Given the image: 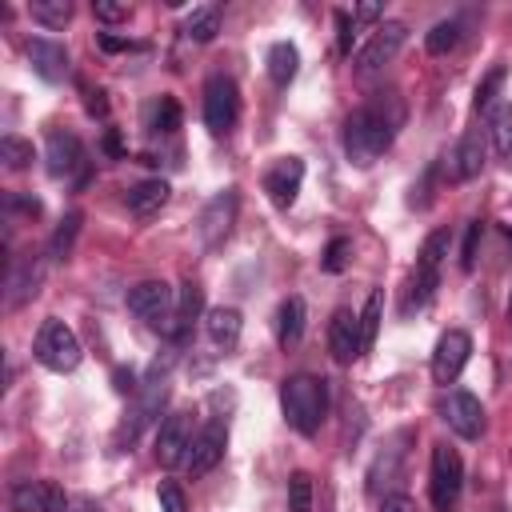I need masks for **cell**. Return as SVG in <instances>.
Masks as SVG:
<instances>
[{
	"mask_svg": "<svg viewBox=\"0 0 512 512\" xmlns=\"http://www.w3.org/2000/svg\"><path fill=\"white\" fill-rule=\"evenodd\" d=\"M480 220H472L468 224V232H464V248H460V268L464 272H472V264H476V244H480Z\"/></svg>",
	"mask_w": 512,
	"mask_h": 512,
	"instance_id": "cell-38",
	"label": "cell"
},
{
	"mask_svg": "<svg viewBox=\"0 0 512 512\" xmlns=\"http://www.w3.org/2000/svg\"><path fill=\"white\" fill-rule=\"evenodd\" d=\"M192 416L188 412H168L156 428V464L160 468H180L192 448Z\"/></svg>",
	"mask_w": 512,
	"mask_h": 512,
	"instance_id": "cell-9",
	"label": "cell"
},
{
	"mask_svg": "<svg viewBox=\"0 0 512 512\" xmlns=\"http://www.w3.org/2000/svg\"><path fill=\"white\" fill-rule=\"evenodd\" d=\"M300 336H304V300L288 296L280 304V312H276V340L284 348H292V344H300Z\"/></svg>",
	"mask_w": 512,
	"mask_h": 512,
	"instance_id": "cell-23",
	"label": "cell"
},
{
	"mask_svg": "<svg viewBox=\"0 0 512 512\" xmlns=\"http://www.w3.org/2000/svg\"><path fill=\"white\" fill-rule=\"evenodd\" d=\"M404 120V108L392 92L372 96L368 104H360L348 120H344V156L356 168H372L396 140V128Z\"/></svg>",
	"mask_w": 512,
	"mask_h": 512,
	"instance_id": "cell-1",
	"label": "cell"
},
{
	"mask_svg": "<svg viewBox=\"0 0 512 512\" xmlns=\"http://www.w3.org/2000/svg\"><path fill=\"white\" fill-rule=\"evenodd\" d=\"M232 220H236V188H224V192H216V196L204 204V212H200V240H204V244H220V240L228 236Z\"/></svg>",
	"mask_w": 512,
	"mask_h": 512,
	"instance_id": "cell-15",
	"label": "cell"
},
{
	"mask_svg": "<svg viewBox=\"0 0 512 512\" xmlns=\"http://www.w3.org/2000/svg\"><path fill=\"white\" fill-rule=\"evenodd\" d=\"M28 16L44 28H64L72 20V4L68 0H32L28 4Z\"/></svg>",
	"mask_w": 512,
	"mask_h": 512,
	"instance_id": "cell-26",
	"label": "cell"
},
{
	"mask_svg": "<svg viewBox=\"0 0 512 512\" xmlns=\"http://www.w3.org/2000/svg\"><path fill=\"white\" fill-rule=\"evenodd\" d=\"M468 356H472V336H468L464 328L440 332V340H436V348H432V380H436V384H452V380L464 372Z\"/></svg>",
	"mask_w": 512,
	"mask_h": 512,
	"instance_id": "cell-10",
	"label": "cell"
},
{
	"mask_svg": "<svg viewBox=\"0 0 512 512\" xmlns=\"http://www.w3.org/2000/svg\"><path fill=\"white\" fill-rule=\"evenodd\" d=\"M336 28H340V36H336V40H340V52H348V48H352V36H356V32H352V16H348V12H336Z\"/></svg>",
	"mask_w": 512,
	"mask_h": 512,
	"instance_id": "cell-43",
	"label": "cell"
},
{
	"mask_svg": "<svg viewBox=\"0 0 512 512\" xmlns=\"http://www.w3.org/2000/svg\"><path fill=\"white\" fill-rule=\"evenodd\" d=\"M280 408H284V420L300 436H316L324 416H328V384L320 376L296 372L280 384Z\"/></svg>",
	"mask_w": 512,
	"mask_h": 512,
	"instance_id": "cell-2",
	"label": "cell"
},
{
	"mask_svg": "<svg viewBox=\"0 0 512 512\" xmlns=\"http://www.w3.org/2000/svg\"><path fill=\"white\" fill-rule=\"evenodd\" d=\"M300 180H304V160L300 156H280L268 172H264V192L276 208H292L296 204V192H300Z\"/></svg>",
	"mask_w": 512,
	"mask_h": 512,
	"instance_id": "cell-13",
	"label": "cell"
},
{
	"mask_svg": "<svg viewBox=\"0 0 512 512\" xmlns=\"http://www.w3.org/2000/svg\"><path fill=\"white\" fill-rule=\"evenodd\" d=\"M288 512H312V476L308 472L288 476Z\"/></svg>",
	"mask_w": 512,
	"mask_h": 512,
	"instance_id": "cell-34",
	"label": "cell"
},
{
	"mask_svg": "<svg viewBox=\"0 0 512 512\" xmlns=\"http://www.w3.org/2000/svg\"><path fill=\"white\" fill-rule=\"evenodd\" d=\"M8 504L12 512H64L68 496L52 480H16L8 488Z\"/></svg>",
	"mask_w": 512,
	"mask_h": 512,
	"instance_id": "cell-11",
	"label": "cell"
},
{
	"mask_svg": "<svg viewBox=\"0 0 512 512\" xmlns=\"http://www.w3.org/2000/svg\"><path fill=\"white\" fill-rule=\"evenodd\" d=\"M168 204V184L164 180H140L128 188V208L132 216H156Z\"/></svg>",
	"mask_w": 512,
	"mask_h": 512,
	"instance_id": "cell-21",
	"label": "cell"
},
{
	"mask_svg": "<svg viewBox=\"0 0 512 512\" xmlns=\"http://www.w3.org/2000/svg\"><path fill=\"white\" fill-rule=\"evenodd\" d=\"M32 356L48 372H72L80 364V340L64 320H44L36 340H32Z\"/></svg>",
	"mask_w": 512,
	"mask_h": 512,
	"instance_id": "cell-5",
	"label": "cell"
},
{
	"mask_svg": "<svg viewBox=\"0 0 512 512\" xmlns=\"http://www.w3.org/2000/svg\"><path fill=\"white\" fill-rule=\"evenodd\" d=\"M200 308H204L200 288H196V284H184V288L176 292V336H184V332L192 328V320L200 316Z\"/></svg>",
	"mask_w": 512,
	"mask_h": 512,
	"instance_id": "cell-27",
	"label": "cell"
},
{
	"mask_svg": "<svg viewBox=\"0 0 512 512\" xmlns=\"http://www.w3.org/2000/svg\"><path fill=\"white\" fill-rule=\"evenodd\" d=\"M216 32H220V8H216V4L192 8V16L184 20V36L196 40V44H208Z\"/></svg>",
	"mask_w": 512,
	"mask_h": 512,
	"instance_id": "cell-25",
	"label": "cell"
},
{
	"mask_svg": "<svg viewBox=\"0 0 512 512\" xmlns=\"http://www.w3.org/2000/svg\"><path fill=\"white\" fill-rule=\"evenodd\" d=\"M464 488V464L460 452L448 444H432V464H428V496L436 512H452Z\"/></svg>",
	"mask_w": 512,
	"mask_h": 512,
	"instance_id": "cell-4",
	"label": "cell"
},
{
	"mask_svg": "<svg viewBox=\"0 0 512 512\" xmlns=\"http://www.w3.org/2000/svg\"><path fill=\"white\" fill-rule=\"evenodd\" d=\"M488 132H492L496 152H500V156H508V152H512V104H492Z\"/></svg>",
	"mask_w": 512,
	"mask_h": 512,
	"instance_id": "cell-29",
	"label": "cell"
},
{
	"mask_svg": "<svg viewBox=\"0 0 512 512\" xmlns=\"http://www.w3.org/2000/svg\"><path fill=\"white\" fill-rule=\"evenodd\" d=\"M404 40H408V28H404L400 20H384V24L372 32V40L356 52V76H376L384 64L396 60V52L404 48Z\"/></svg>",
	"mask_w": 512,
	"mask_h": 512,
	"instance_id": "cell-8",
	"label": "cell"
},
{
	"mask_svg": "<svg viewBox=\"0 0 512 512\" xmlns=\"http://www.w3.org/2000/svg\"><path fill=\"white\" fill-rule=\"evenodd\" d=\"M348 260H352V240L336 236V240L324 248V260H320V268L336 276V272H344V268H348Z\"/></svg>",
	"mask_w": 512,
	"mask_h": 512,
	"instance_id": "cell-35",
	"label": "cell"
},
{
	"mask_svg": "<svg viewBox=\"0 0 512 512\" xmlns=\"http://www.w3.org/2000/svg\"><path fill=\"white\" fill-rule=\"evenodd\" d=\"M44 168L56 180H68L72 172L84 168V144L72 132H48V148H44Z\"/></svg>",
	"mask_w": 512,
	"mask_h": 512,
	"instance_id": "cell-14",
	"label": "cell"
},
{
	"mask_svg": "<svg viewBox=\"0 0 512 512\" xmlns=\"http://www.w3.org/2000/svg\"><path fill=\"white\" fill-rule=\"evenodd\" d=\"M28 64H32V72H36L40 80H48V84H56V80L68 76V52H64V44H56V40H48V36L28 40Z\"/></svg>",
	"mask_w": 512,
	"mask_h": 512,
	"instance_id": "cell-18",
	"label": "cell"
},
{
	"mask_svg": "<svg viewBox=\"0 0 512 512\" xmlns=\"http://www.w3.org/2000/svg\"><path fill=\"white\" fill-rule=\"evenodd\" d=\"M40 276H44V268H40V264H32V260L12 264V272H8V308H20L28 296H36Z\"/></svg>",
	"mask_w": 512,
	"mask_h": 512,
	"instance_id": "cell-22",
	"label": "cell"
},
{
	"mask_svg": "<svg viewBox=\"0 0 512 512\" xmlns=\"http://www.w3.org/2000/svg\"><path fill=\"white\" fill-rule=\"evenodd\" d=\"M80 212H68L60 224H56V232H52V244H48V252H52V260H64L68 252H72V240H76V232H80Z\"/></svg>",
	"mask_w": 512,
	"mask_h": 512,
	"instance_id": "cell-32",
	"label": "cell"
},
{
	"mask_svg": "<svg viewBox=\"0 0 512 512\" xmlns=\"http://www.w3.org/2000/svg\"><path fill=\"white\" fill-rule=\"evenodd\" d=\"M148 128L160 132V136L176 132V128H180V104H176L172 96H160V100L148 108Z\"/></svg>",
	"mask_w": 512,
	"mask_h": 512,
	"instance_id": "cell-30",
	"label": "cell"
},
{
	"mask_svg": "<svg viewBox=\"0 0 512 512\" xmlns=\"http://www.w3.org/2000/svg\"><path fill=\"white\" fill-rule=\"evenodd\" d=\"M128 312L140 316L144 324L176 336V288H168L164 280H144V284L128 288Z\"/></svg>",
	"mask_w": 512,
	"mask_h": 512,
	"instance_id": "cell-3",
	"label": "cell"
},
{
	"mask_svg": "<svg viewBox=\"0 0 512 512\" xmlns=\"http://www.w3.org/2000/svg\"><path fill=\"white\" fill-rule=\"evenodd\" d=\"M508 312H512V300H508Z\"/></svg>",
	"mask_w": 512,
	"mask_h": 512,
	"instance_id": "cell-46",
	"label": "cell"
},
{
	"mask_svg": "<svg viewBox=\"0 0 512 512\" xmlns=\"http://www.w3.org/2000/svg\"><path fill=\"white\" fill-rule=\"evenodd\" d=\"M100 48H104V52H136L140 44H136V40H120V36H112V32H100Z\"/></svg>",
	"mask_w": 512,
	"mask_h": 512,
	"instance_id": "cell-42",
	"label": "cell"
},
{
	"mask_svg": "<svg viewBox=\"0 0 512 512\" xmlns=\"http://www.w3.org/2000/svg\"><path fill=\"white\" fill-rule=\"evenodd\" d=\"M296 68H300V52H296V44L276 40V44L268 48V76H272V84L284 88V84L296 76Z\"/></svg>",
	"mask_w": 512,
	"mask_h": 512,
	"instance_id": "cell-24",
	"label": "cell"
},
{
	"mask_svg": "<svg viewBox=\"0 0 512 512\" xmlns=\"http://www.w3.org/2000/svg\"><path fill=\"white\" fill-rule=\"evenodd\" d=\"M380 512H416V500L404 496V492H392V496L380 500Z\"/></svg>",
	"mask_w": 512,
	"mask_h": 512,
	"instance_id": "cell-41",
	"label": "cell"
},
{
	"mask_svg": "<svg viewBox=\"0 0 512 512\" xmlns=\"http://www.w3.org/2000/svg\"><path fill=\"white\" fill-rule=\"evenodd\" d=\"M116 392H136V376L120 368V372H116Z\"/></svg>",
	"mask_w": 512,
	"mask_h": 512,
	"instance_id": "cell-44",
	"label": "cell"
},
{
	"mask_svg": "<svg viewBox=\"0 0 512 512\" xmlns=\"http://www.w3.org/2000/svg\"><path fill=\"white\" fill-rule=\"evenodd\" d=\"M440 416H444V424L460 436V440H476L480 432H484V404L472 396V392H448L444 396V404H440Z\"/></svg>",
	"mask_w": 512,
	"mask_h": 512,
	"instance_id": "cell-12",
	"label": "cell"
},
{
	"mask_svg": "<svg viewBox=\"0 0 512 512\" xmlns=\"http://www.w3.org/2000/svg\"><path fill=\"white\" fill-rule=\"evenodd\" d=\"M224 444H228V432H224V424H208L196 440H192V448H188V460H184V468L192 472V476H208L216 464H220V456H224Z\"/></svg>",
	"mask_w": 512,
	"mask_h": 512,
	"instance_id": "cell-16",
	"label": "cell"
},
{
	"mask_svg": "<svg viewBox=\"0 0 512 512\" xmlns=\"http://www.w3.org/2000/svg\"><path fill=\"white\" fill-rule=\"evenodd\" d=\"M4 208H8V216H12V212H24V216H36V212H40V200H36V196H16V192H12V196L4 200Z\"/></svg>",
	"mask_w": 512,
	"mask_h": 512,
	"instance_id": "cell-40",
	"label": "cell"
},
{
	"mask_svg": "<svg viewBox=\"0 0 512 512\" xmlns=\"http://www.w3.org/2000/svg\"><path fill=\"white\" fill-rule=\"evenodd\" d=\"M156 500H160V512H188L184 488H180L176 480H160V488H156Z\"/></svg>",
	"mask_w": 512,
	"mask_h": 512,
	"instance_id": "cell-37",
	"label": "cell"
},
{
	"mask_svg": "<svg viewBox=\"0 0 512 512\" xmlns=\"http://www.w3.org/2000/svg\"><path fill=\"white\" fill-rule=\"evenodd\" d=\"M448 168H452L456 180L480 176V168H484V136L480 132H464L460 144H456V152L448 156Z\"/></svg>",
	"mask_w": 512,
	"mask_h": 512,
	"instance_id": "cell-20",
	"label": "cell"
},
{
	"mask_svg": "<svg viewBox=\"0 0 512 512\" xmlns=\"http://www.w3.org/2000/svg\"><path fill=\"white\" fill-rule=\"evenodd\" d=\"M380 312H384V296H380V292H368L364 312H360V352H368V348L376 344V332H380Z\"/></svg>",
	"mask_w": 512,
	"mask_h": 512,
	"instance_id": "cell-28",
	"label": "cell"
},
{
	"mask_svg": "<svg viewBox=\"0 0 512 512\" xmlns=\"http://www.w3.org/2000/svg\"><path fill=\"white\" fill-rule=\"evenodd\" d=\"M204 328H208V340L220 348V352H232L240 344V332H244V316L236 308H212L204 316Z\"/></svg>",
	"mask_w": 512,
	"mask_h": 512,
	"instance_id": "cell-19",
	"label": "cell"
},
{
	"mask_svg": "<svg viewBox=\"0 0 512 512\" xmlns=\"http://www.w3.org/2000/svg\"><path fill=\"white\" fill-rule=\"evenodd\" d=\"M92 12H96V20H104V24L128 20V4H116V0H92Z\"/></svg>",
	"mask_w": 512,
	"mask_h": 512,
	"instance_id": "cell-39",
	"label": "cell"
},
{
	"mask_svg": "<svg viewBox=\"0 0 512 512\" xmlns=\"http://www.w3.org/2000/svg\"><path fill=\"white\" fill-rule=\"evenodd\" d=\"M240 116V92L232 76H212L204 84V128L212 136H228Z\"/></svg>",
	"mask_w": 512,
	"mask_h": 512,
	"instance_id": "cell-6",
	"label": "cell"
},
{
	"mask_svg": "<svg viewBox=\"0 0 512 512\" xmlns=\"http://www.w3.org/2000/svg\"><path fill=\"white\" fill-rule=\"evenodd\" d=\"M380 16V4H360L356 8V20H376Z\"/></svg>",
	"mask_w": 512,
	"mask_h": 512,
	"instance_id": "cell-45",
	"label": "cell"
},
{
	"mask_svg": "<svg viewBox=\"0 0 512 512\" xmlns=\"http://www.w3.org/2000/svg\"><path fill=\"white\" fill-rule=\"evenodd\" d=\"M448 244H452V232L448 228H436L424 244H420V256H416V272H412V304L424 308L432 300V288L440 280V260L448 256Z\"/></svg>",
	"mask_w": 512,
	"mask_h": 512,
	"instance_id": "cell-7",
	"label": "cell"
},
{
	"mask_svg": "<svg viewBox=\"0 0 512 512\" xmlns=\"http://www.w3.org/2000/svg\"><path fill=\"white\" fill-rule=\"evenodd\" d=\"M32 144L28 140H20V136H4L0 140V160H4V168L8 172H20V168H28L32 164Z\"/></svg>",
	"mask_w": 512,
	"mask_h": 512,
	"instance_id": "cell-33",
	"label": "cell"
},
{
	"mask_svg": "<svg viewBox=\"0 0 512 512\" xmlns=\"http://www.w3.org/2000/svg\"><path fill=\"white\" fill-rule=\"evenodd\" d=\"M460 44V20H440V24H432V32L424 36V48L432 52V56H444V52H452Z\"/></svg>",
	"mask_w": 512,
	"mask_h": 512,
	"instance_id": "cell-31",
	"label": "cell"
},
{
	"mask_svg": "<svg viewBox=\"0 0 512 512\" xmlns=\"http://www.w3.org/2000/svg\"><path fill=\"white\" fill-rule=\"evenodd\" d=\"M328 348L340 364H352L360 352V316L348 312V308H336L332 312V324H328Z\"/></svg>",
	"mask_w": 512,
	"mask_h": 512,
	"instance_id": "cell-17",
	"label": "cell"
},
{
	"mask_svg": "<svg viewBox=\"0 0 512 512\" xmlns=\"http://www.w3.org/2000/svg\"><path fill=\"white\" fill-rule=\"evenodd\" d=\"M500 84H504V68L496 64L480 84H476V112H484V108H492V100H496V92H500Z\"/></svg>",
	"mask_w": 512,
	"mask_h": 512,
	"instance_id": "cell-36",
	"label": "cell"
}]
</instances>
